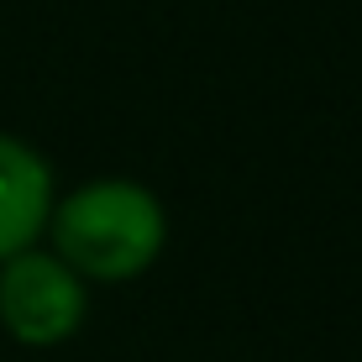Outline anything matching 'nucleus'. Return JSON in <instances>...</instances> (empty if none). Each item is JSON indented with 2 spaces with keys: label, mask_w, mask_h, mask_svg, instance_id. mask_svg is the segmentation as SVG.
<instances>
[{
  "label": "nucleus",
  "mask_w": 362,
  "mask_h": 362,
  "mask_svg": "<svg viewBox=\"0 0 362 362\" xmlns=\"http://www.w3.org/2000/svg\"><path fill=\"white\" fill-rule=\"evenodd\" d=\"M53 205V173L16 136H0V263L42 236Z\"/></svg>",
  "instance_id": "3"
},
{
  "label": "nucleus",
  "mask_w": 362,
  "mask_h": 362,
  "mask_svg": "<svg viewBox=\"0 0 362 362\" xmlns=\"http://www.w3.org/2000/svg\"><path fill=\"white\" fill-rule=\"evenodd\" d=\"M163 205L153 189L132 179H100L90 189H74L53 210V247L58 263H69L79 279L121 284L158 263L163 252Z\"/></svg>",
  "instance_id": "1"
},
{
  "label": "nucleus",
  "mask_w": 362,
  "mask_h": 362,
  "mask_svg": "<svg viewBox=\"0 0 362 362\" xmlns=\"http://www.w3.org/2000/svg\"><path fill=\"white\" fill-rule=\"evenodd\" d=\"M0 326L27 346H58L84 326V284L47 252H16L0 268Z\"/></svg>",
  "instance_id": "2"
}]
</instances>
